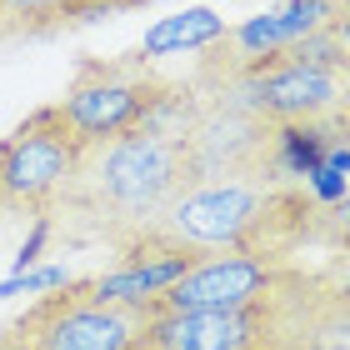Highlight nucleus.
<instances>
[{"label":"nucleus","instance_id":"f257e3e1","mask_svg":"<svg viewBox=\"0 0 350 350\" xmlns=\"http://www.w3.org/2000/svg\"><path fill=\"white\" fill-rule=\"evenodd\" d=\"M185 185H190L185 140L131 131L100 140V146H85V161L75 170V180L60 190L55 211L75 215L100 241L125 245L131 235L150 230Z\"/></svg>","mask_w":350,"mask_h":350},{"label":"nucleus","instance_id":"f03ea898","mask_svg":"<svg viewBox=\"0 0 350 350\" xmlns=\"http://www.w3.org/2000/svg\"><path fill=\"white\" fill-rule=\"evenodd\" d=\"M310 226L315 200L306 190H285L275 180H200L185 185L150 230L205 256H291L300 241H310Z\"/></svg>","mask_w":350,"mask_h":350},{"label":"nucleus","instance_id":"7ed1b4c3","mask_svg":"<svg viewBox=\"0 0 350 350\" xmlns=\"http://www.w3.org/2000/svg\"><path fill=\"white\" fill-rule=\"evenodd\" d=\"M196 90H200V110L190 120V131L180 135L190 185H200V180H275V155H280L285 131L250 116L226 81L196 75Z\"/></svg>","mask_w":350,"mask_h":350},{"label":"nucleus","instance_id":"20e7f679","mask_svg":"<svg viewBox=\"0 0 350 350\" xmlns=\"http://www.w3.org/2000/svg\"><path fill=\"white\" fill-rule=\"evenodd\" d=\"M170 81H161L146 60H135L131 51L110 55V60H81L75 81L55 100V116L66 120V131L81 146H100V140L131 135L146 125L155 100L165 95Z\"/></svg>","mask_w":350,"mask_h":350},{"label":"nucleus","instance_id":"39448f33","mask_svg":"<svg viewBox=\"0 0 350 350\" xmlns=\"http://www.w3.org/2000/svg\"><path fill=\"white\" fill-rule=\"evenodd\" d=\"M85 146L66 131L55 105H40L0 135V220L5 215H45L55 211L60 190L75 180Z\"/></svg>","mask_w":350,"mask_h":350},{"label":"nucleus","instance_id":"423d86ee","mask_svg":"<svg viewBox=\"0 0 350 350\" xmlns=\"http://www.w3.org/2000/svg\"><path fill=\"white\" fill-rule=\"evenodd\" d=\"M140 325H146L140 310L95 300L90 285L75 280V285H60L55 295L36 300L0 336V350H135Z\"/></svg>","mask_w":350,"mask_h":350},{"label":"nucleus","instance_id":"0eeeda50","mask_svg":"<svg viewBox=\"0 0 350 350\" xmlns=\"http://www.w3.org/2000/svg\"><path fill=\"white\" fill-rule=\"evenodd\" d=\"M226 85L235 90V100L250 116H260L275 131H295V125H321V120L336 116V105L345 100L350 75L330 70V66H310V60H295V55L280 51V55L260 60V66L230 75Z\"/></svg>","mask_w":350,"mask_h":350},{"label":"nucleus","instance_id":"6e6552de","mask_svg":"<svg viewBox=\"0 0 350 350\" xmlns=\"http://www.w3.org/2000/svg\"><path fill=\"white\" fill-rule=\"evenodd\" d=\"M291 256H241V250H220L200 256L185 275H175L161 295L146 306V315L165 310H245L260 300H275L295 280Z\"/></svg>","mask_w":350,"mask_h":350},{"label":"nucleus","instance_id":"1a4fd4ad","mask_svg":"<svg viewBox=\"0 0 350 350\" xmlns=\"http://www.w3.org/2000/svg\"><path fill=\"white\" fill-rule=\"evenodd\" d=\"M300 275V270H295ZM291 291V285H285ZM285 291L245 310H165L146 315L135 350H270L291 336Z\"/></svg>","mask_w":350,"mask_h":350},{"label":"nucleus","instance_id":"9d476101","mask_svg":"<svg viewBox=\"0 0 350 350\" xmlns=\"http://www.w3.org/2000/svg\"><path fill=\"white\" fill-rule=\"evenodd\" d=\"M330 15H336L330 0H275L265 15H250L241 25H226V36H220L211 51H200V75L230 81V75L260 66V60L280 55V51H291L295 40L325 30Z\"/></svg>","mask_w":350,"mask_h":350},{"label":"nucleus","instance_id":"9b49d317","mask_svg":"<svg viewBox=\"0 0 350 350\" xmlns=\"http://www.w3.org/2000/svg\"><path fill=\"white\" fill-rule=\"evenodd\" d=\"M226 36V15H215V10H180V15H165V21H155L146 30V40L135 45V60H161V55H196V51H211V45Z\"/></svg>","mask_w":350,"mask_h":350},{"label":"nucleus","instance_id":"f8f14e48","mask_svg":"<svg viewBox=\"0 0 350 350\" xmlns=\"http://www.w3.org/2000/svg\"><path fill=\"white\" fill-rule=\"evenodd\" d=\"M75 25V0H0V40H36Z\"/></svg>","mask_w":350,"mask_h":350},{"label":"nucleus","instance_id":"ddd939ff","mask_svg":"<svg viewBox=\"0 0 350 350\" xmlns=\"http://www.w3.org/2000/svg\"><path fill=\"white\" fill-rule=\"evenodd\" d=\"M310 241H325L336 250H350V196H340L336 205H315Z\"/></svg>","mask_w":350,"mask_h":350},{"label":"nucleus","instance_id":"4468645a","mask_svg":"<svg viewBox=\"0 0 350 350\" xmlns=\"http://www.w3.org/2000/svg\"><path fill=\"white\" fill-rule=\"evenodd\" d=\"M146 5H161V0H75V25H85V21H100V15L146 10Z\"/></svg>","mask_w":350,"mask_h":350},{"label":"nucleus","instance_id":"2eb2a0df","mask_svg":"<svg viewBox=\"0 0 350 350\" xmlns=\"http://www.w3.org/2000/svg\"><path fill=\"white\" fill-rule=\"evenodd\" d=\"M330 40H336V55H340V70L350 75V10H336L330 15Z\"/></svg>","mask_w":350,"mask_h":350},{"label":"nucleus","instance_id":"dca6fc26","mask_svg":"<svg viewBox=\"0 0 350 350\" xmlns=\"http://www.w3.org/2000/svg\"><path fill=\"white\" fill-rule=\"evenodd\" d=\"M321 125H330V131H336L340 140H350V85H345V100L336 105V116H330V120H321Z\"/></svg>","mask_w":350,"mask_h":350},{"label":"nucleus","instance_id":"f3484780","mask_svg":"<svg viewBox=\"0 0 350 350\" xmlns=\"http://www.w3.org/2000/svg\"><path fill=\"white\" fill-rule=\"evenodd\" d=\"M270 350H300V345L295 340H280V345H270Z\"/></svg>","mask_w":350,"mask_h":350}]
</instances>
